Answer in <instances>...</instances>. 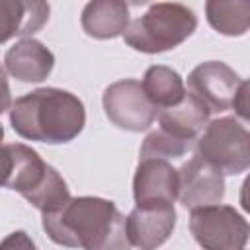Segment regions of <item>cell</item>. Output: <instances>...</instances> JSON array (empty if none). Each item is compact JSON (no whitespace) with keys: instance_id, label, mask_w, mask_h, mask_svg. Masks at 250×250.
Masks as SVG:
<instances>
[{"instance_id":"17","label":"cell","mask_w":250,"mask_h":250,"mask_svg":"<svg viewBox=\"0 0 250 250\" xmlns=\"http://www.w3.org/2000/svg\"><path fill=\"white\" fill-rule=\"evenodd\" d=\"M205 14L209 25L229 37H238L248 31L250 25V4L244 0L225 2V0H209L205 4Z\"/></svg>"},{"instance_id":"7","label":"cell","mask_w":250,"mask_h":250,"mask_svg":"<svg viewBox=\"0 0 250 250\" xmlns=\"http://www.w3.org/2000/svg\"><path fill=\"white\" fill-rule=\"evenodd\" d=\"M102 104L107 119L113 125L133 133L148 129L158 113V109L146 98L141 82L133 78L109 84L104 90Z\"/></svg>"},{"instance_id":"21","label":"cell","mask_w":250,"mask_h":250,"mask_svg":"<svg viewBox=\"0 0 250 250\" xmlns=\"http://www.w3.org/2000/svg\"><path fill=\"white\" fill-rule=\"evenodd\" d=\"M12 107V96H10V84L6 78V70L0 64V115Z\"/></svg>"},{"instance_id":"18","label":"cell","mask_w":250,"mask_h":250,"mask_svg":"<svg viewBox=\"0 0 250 250\" xmlns=\"http://www.w3.org/2000/svg\"><path fill=\"white\" fill-rule=\"evenodd\" d=\"M191 148V143L174 139L172 135L164 131H152L146 135L141 146V160L143 158H158V160H168V158H180Z\"/></svg>"},{"instance_id":"20","label":"cell","mask_w":250,"mask_h":250,"mask_svg":"<svg viewBox=\"0 0 250 250\" xmlns=\"http://www.w3.org/2000/svg\"><path fill=\"white\" fill-rule=\"evenodd\" d=\"M246 98H248V82L244 80L242 86H240V90H238V94H236V98H234V104H232V109L244 121L248 119V104H246Z\"/></svg>"},{"instance_id":"5","label":"cell","mask_w":250,"mask_h":250,"mask_svg":"<svg viewBox=\"0 0 250 250\" xmlns=\"http://www.w3.org/2000/svg\"><path fill=\"white\" fill-rule=\"evenodd\" d=\"M197 156L223 176H236L250 166V133L236 117H219L197 139Z\"/></svg>"},{"instance_id":"8","label":"cell","mask_w":250,"mask_h":250,"mask_svg":"<svg viewBox=\"0 0 250 250\" xmlns=\"http://www.w3.org/2000/svg\"><path fill=\"white\" fill-rule=\"evenodd\" d=\"M242 82L244 80L229 64L221 61H207L189 72L188 90L209 109V113H221L232 109Z\"/></svg>"},{"instance_id":"19","label":"cell","mask_w":250,"mask_h":250,"mask_svg":"<svg viewBox=\"0 0 250 250\" xmlns=\"http://www.w3.org/2000/svg\"><path fill=\"white\" fill-rule=\"evenodd\" d=\"M0 250H37V246L25 230H14L0 240Z\"/></svg>"},{"instance_id":"11","label":"cell","mask_w":250,"mask_h":250,"mask_svg":"<svg viewBox=\"0 0 250 250\" xmlns=\"http://www.w3.org/2000/svg\"><path fill=\"white\" fill-rule=\"evenodd\" d=\"M176 227L174 205H137L125 219L127 238L139 250H156Z\"/></svg>"},{"instance_id":"14","label":"cell","mask_w":250,"mask_h":250,"mask_svg":"<svg viewBox=\"0 0 250 250\" xmlns=\"http://www.w3.org/2000/svg\"><path fill=\"white\" fill-rule=\"evenodd\" d=\"M209 109L189 92H186L180 104L160 109L156 113L160 131L186 143H191L205 129V125L209 123Z\"/></svg>"},{"instance_id":"1","label":"cell","mask_w":250,"mask_h":250,"mask_svg":"<svg viewBox=\"0 0 250 250\" xmlns=\"http://www.w3.org/2000/svg\"><path fill=\"white\" fill-rule=\"evenodd\" d=\"M43 229L55 244L66 248L131 250L125 217L104 197H70L57 211L43 213Z\"/></svg>"},{"instance_id":"12","label":"cell","mask_w":250,"mask_h":250,"mask_svg":"<svg viewBox=\"0 0 250 250\" xmlns=\"http://www.w3.org/2000/svg\"><path fill=\"white\" fill-rule=\"evenodd\" d=\"M4 64L20 82H43L55 66V55L41 41L25 37L6 51Z\"/></svg>"},{"instance_id":"2","label":"cell","mask_w":250,"mask_h":250,"mask_svg":"<svg viewBox=\"0 0 250 250\" xmlns=\"http://www.w3.org/2000/svg\"><path fill=\"white\" fill-rule=\"evenodd\" d=\"M10 123L27 141L62 145L74 141L86 125L82 100L61 88H37L12 102Z\"/></svg>"},{"instance_id":"13","label":"cell","mask_w":250,"mask_h":250,"mask_svg":"<svg viewBox=\"0 0 250 250\" xmlns=\"http://www.w3.org/2000/svg\"><path fill=\"white\" fill-rule=\"evenodd\" d=\"M49 4L0 0V45L14 37H31L49 20Z\"/></svg>"},{"instance_id":"3","label":"cell","mask_w":250,"mask_h":250,"mask_svg":"<svg viewBox=\"0 0 250 250\" xmlns=\"http://www.w3.org/2000/svg\"><path fill=\"white\" fill-rule=\"evenodd\" d=\"M0 188L21 193L41 213L57 211L70 199L62 176L21 143L0 145Z\"/></svg>"},{"instance_id":"6","label":"cell","mask_w":250,"mask_h":250,"mask_svg":"<svg viewBox=\"0 0 250 250\" xmlns=\"http://www.w3.org/2000/svg\"><path fill=\"white\" fill-rule=\"evenodd\" d=\"M189 230L203 250H244L248 242V223L230 205L191 209Z\"/></svg>"},{"instance_id":"16","label":"cell","mask_w":250,"mask_h":250,"mask_svg":"<svg viewBox=\"0 0 250 250\" xmlns=\"http://www.w3.org/2000/svg\"><path fill=\"white\" fill-rule=\"evenodd\" d=\"M141 86H143L146 98L150 100V104L158 111L180 104L186 96L182 76L174 68L164 66V64L148 66L145 76H143Z\"/></svg>"},{"instance_id":"22","label":"cell","mask_w":250,"mask_h":250,"mask_svg":"<svg viewBox=\"0 0 250 250\" xmlns=\"http://www.w3.org/2000/svg\"><path fill=\"white\" fill-rule=\"evenodd\" d=\"M2 139H4V127H2V123H0V145H2Z\"/></svg>"},{"instance_id":"10","label":"cell","mask_w":250,"mask_h":250,"mask_svg":"<svg viewBox=\"0 0 250 250\" xmlns=\"http://www.w3.org/2000/svg\"><path fill=\"white\" fill-rule=\"evenodd\" d=\"M133 195L137 205H174L178 199V170L168 160L143 158L135 170Z\"/></svg>"},{"instance_id":"15","label":"cell","mask_w":250,"mask_h":250,"mask_svg":"<svg viewBox=\"0 0 250 250\" xmlns=\"http://www.w3.org/2000/svg\"><path fill=\"white\" fill-rule=\"evenodd\" d=\"M82 29L94 39H113L129 27V6L119 0L88 2L80 18Z\"/></svg>"},{"instance_id":"4","label":"cell","mask_w":250,"mask_h":250,"mask_svg":"<svg viewBox=\"0 0 250 250\" xmlns=\"http://www.w3.org/2000/svg\"><path fill=\"white\" fill-rule=\"evenodd\" d=\"M195 27L197 16L191 8L178 2H158L150 4L141 18L129 21L123 41L139 53L154 55L176 49Z\"/></svg>"},{"instance_id":"9","label":"cell","mask_w":250,"mask_h":250,"mask_svg":"<svg viewBox=\"0 0 250 250\" xmlns=\"http://www.w3.org/2000/svg\"><path fill=\"white\" fill-rule=\"evenodd\" d=\"M225 197V178L201 156L193 154L178 170V199L186 209L217 205Z\"/></svg>"}]
</instances>
